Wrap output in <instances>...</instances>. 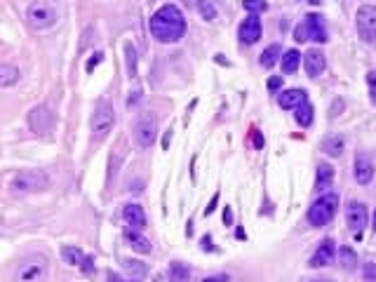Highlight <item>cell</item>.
I'll list each match as a JSON object with an SVG mask.
<instances>
[{"label": "cell", "instance_id": "cell-20", "mask_svg": "<svg viewBox=\"0 0 376 282\" xmlns=\"http://www.w3.org/2000/svg\"><path fill=\"white\" fill-rule=\"evenodd\" d=\"M343 148H346V144H343V136L341 134H329V136H325V141H322V151L332 158H338L343 153Z\"/></svg>", "mask_w": 376, "mask_h": 282}, {"label": "cell", "instance_id": "cell-14", "mask_svg": "<svg viewBox=\"0 0 376 282\" xmlns=\"http://www.w3.org/2000/svg\"><path fill=\"white\" fill-rule=\"evenodd\" d=\"M353 172H355V181L360 186H367L372 179H374V162L367 153H357L355 156V165H353Z\"/></svg>", "mask_w": 376, "mask_h": 282}, {"label": "cell", "instance_id": "cell-5", "mask_svg": "<svg viewBox=\"0 0 376 282\" xmlns=\"http://www.w3.org/2000/svg\"><path fill=\"white\" fill-rule=\"evenodd\" d=\"M338 212V195L336 193H322L315 200V202L308 207V224L315 226V228H322V226L332 224V219L336 216Z\"/></svg>", "mask_w": 376, "mask_h": 282}, {"label": "cell", "instance_id": "cell-4", "mask_svg": "<svg viewBox=\"0 0 376 282\" xmlns=\"http://www.w3.org/2000/svg\"><path fill=\"white\" fill-rule=\"evenodd\" d=\"M49 188V174L42 169H24L10 181V191L17 195L40 193Z\"/></svg>", "mask_w": 376, "mask_h": 282}, {"label": "cell", "instance_id": "cell-43", "mask_svg": "<svg viewBox=\"0 0 376 282\" xmlns=\"http://www.w3.org/2000/svg\"><path fill=\"white\" fill-rule=\"evenodd\" d=\"M303 282H329L327 278H308V280H303Z\"/></svg>", "mask_w": 376, "mask_h": 282}, {"label": "cell", "instance_id": "cell-46", "mask_svg": "<svg viewBox=\"0 0 376 282\" xmlns=\"http://www.w3.org/2000/svg\"><path fill=\"white\" fill-rule=\"evenodd\" d=\"M320 2H322V0H310V5H320Z\"/></svg>", "mask_w": 376, "mask_h": 282}, {"label": "cell", "instance_id": "cell-39", "mask_svg": "<svg viewBox=\"0 0 376 282\" xmlns=\"http://www.w3.org/2000/svg\"><path fill=\"white\" fill-rule=\"evenodd\" d=\"M101 59H104V54H101V52H97L94 57L89 59V64H87V71H92V68H94V66L99 64V61H101Z\"/></svg>", "mask_w": 376, "mask_h": 282}, {"label": "cell", "instance_id": "cell-15", "mask_svg": "<svg viewBox=\"0 0 376 282\" xmlns=\"http://www.w3.org/2000/svg\"><path fill=\"white\" fill-rule=\"evenodd\" d=\"M303 24H306V33H308V40L318 42V45L327 42L329 36H327L325 21H322V17H320V14H308V17L303 19Z\"/></svg>", "mask_w": 376, "mask_h": 282}, {"label": "cell", "instance_id": "cell-45", "mask_svg": "<svg viewBox=\"0 0 376 282\" xmlns=\"http://www.w3.org/2000/svg\"><path fill=\"white\" fill-rule=\"evenodd\" d=\"M372 226H374V231H376V209H374V221H372Z\"/></svg>", "mask_w": 376, "mask_h": 282}, {"label": "cell", "instance_id": "cell-21", "mask_svg": "<svg viewBox=\"0 0 376 282\" xmlns=\"http://www.w3.org/2000/svg\"><path fill=\"white\" fill-rule=\"evenodd\" d=\"M282 57V45H278V42H273V45H268V47L261 52V57H259V64L263 68H273L275 64H278V59Z\"/></svg>", "mask_w": 376, "mask_h": 282}, {"label": "cell", "instance_id": "cell-29", "mask_svg": "<svg viewBox=\"0 0 376 282\" xmlns=\"http://www.w3.org/2000/svg\"><path fill=\"white\" fill-rule=\"evenodd\" d=\"M83 256H85V254L80 252L78 247H64V249H61V259L66 263H71V266H80Z\"/></svg>", "mask_w": 376, "mask_h": 282}, {"label": "cell", "instance_id": "cell-1", "mask_svg": "<svg viewBox=\"0 0 376 282\" xmlns=\"http://www.w3.org/2000/svg\"><path fill=\"white\" fill-rule=\"evenodd\" d=\"M151 33L160 42H176L186 33V19L183 12L176 5H163L151 17Z\"/></svg>", "mask_w": 376, "mask_h": 282}, {"label": "cell", "instance_id": "cell-33", "mask_svg": "<svg viewBox=\"0 0 376 282\" xmlns=\"http://www.w3.org/2000/svg\"><path fill=\"white\" fill-rule=\"evenodd\" d=\"M362 278H365V282H376V263H365L362 266Z\"/></svg>", "mask_w": 376, "mask_h": 282}, {"label": "cell", "instance_id": "cell-13", "mask_svg": "<svg viewBox=\"0 0 376 282\" xmlns=\"http://www.w3.org/2000/svg\"><path fill=\"white\" fill-rule=\"evenodd\" d=\"M261 33H263V29H261V19L256 14H250L240 24V31H238V36H240V40L245 45H254L261 38Z\"/></svg>", "mask_w": 376, "mask_h": 282}, {"label": "cell", "instance_id": "cell-32", "mask_svg": "<svg viewBox=\"0 0 376 282\" xmlns=\"http://www.w3.org/2000/svg\"><path fill=\"white\" fill-rule=\"evenodd\" d=\"M367 87H369V99L376 106V71H369L367 73Z\"/></svg>", "mask_w": 376, "mask_h": 282}, {"label": "cell", "instance_id": "cell-7", "mask_svg": "<svg viewBox=\"0 0 376 282\" xmlns=\"http://www.w3.org/2000/svg\"><path fill=\"white\" fill-rule=\"evenodd\" d=\"M158 139V120L153 113H141L134 120V141L141 148H151Z\"/></svg>", "mask_w": 376, "mask_h": 282}, {"label": "cell", "instance_id": "cell-22", "mask_svg": "<svg viewBox=\"0 0 376 282\" xmlns=\"http://www.w3.org/2000/svg\"><path fill=\"white\" fill-rule=\"evenodd\" d=\"M19 80V68L14 64H0V87H12Z\"/></svg>", "mask_w": 376, "mask_h": 282}, {"label": "cell", "instance_id": "cell-35", "mask_svg": "<svg viewBox=\"0 0 376 282\" xmlns=\"http://www.w3.org/2000/svg\"><path fill=\"white\" fill-rule=\"evenodd\" d=\"M266 85H268V92H278V89L282 87V78H280V76H273V78H268Z\"/></svg>", "mask_w": 376, "mask_h": 282}, {"label": "cell", "instance_id": "cell-18", "mask_svg": "<svg viewBox=\"0 0 376 282\" xmlns=\"http://www.w3.org/2000/svg\"><path fill=\"white\" fill-rule=\"evenodd\" d=\"M125 240L129 242V247H132L136 254H151V242H148V240H146V238L139 233L136 228H129V231H125Z\"/></svg>", "mask_w": 376, "mask_h": 282}, {"label": "cell", "instance_id": "cell-3", "mask_svg": "<svg viewBox=\"0 0 376 282\" xmlns=\"http://www.w3.org/2000/svg\"><path fill=\"white\" fill-rule=\"evenodd\" d=\"M26 21L31 29L47 31L59 21V7L52 0H33L26 7Z\"/></svg>", "mask_w": 376, "mask_h": 282}, {"label": "cell", "instance_id": "cell-17", "mask_svg": "<svg viewBox=\"0 0 376 282\" xmlns=\"http://www.w3.org/2000/svg\"><path fill=\"white\" fill-rule=\"evenodd\" d=\"M306 99L308 97H306V92H303V89H285V92L278 97V104H280V108L292 111V108H296L299 104H303Z\"/></svg>", "mask_w": 376, "mask_h": 282}, {"label": "cell", "instance_id": "cell-24", "mask_svg": "<svg viewBox=\"0 0 376 282\" xmlns=\"http://www.w3.org/2000/svg\"><path fill=\"white\" fill-rule=\"evenodd\" d=\"M294 116H296V122H299L301 127H310L313 125V104H310L308 99L303 101V104H299V106L294 108Z\"/></svg>", "mask_w": 376, "mask_h": 282}, {"label": "cell", "instance_id": "cell-25", "mask_svg": "<svg viewBox=\"0 0 376 282\" xmlns=\"http://www.w3.org/2000/svg\"><path fill=\"white\" fill-rule=\"evenodd\" d=\"M338 256V263H341V268L343 271H355L357 268V254L355 249H350V247H341L336 252Z\"/></svg>", "mask_w": 376, "mask_h": 282}, {"label": "cell", "instance_id": "cell-38", "mask_svg": "<svg viewBox=\"0 0 376 282\" xmlns=\"http://www.w3.org/2000/svg\"><path fill=\"white\" fill-rule=\"evenodd\" d=\"M108 282H134V280H127V278H123L120 273L108 271Z\"/></svg>", "mask_w": 376, "mask_h": 282}, {"label": "cell", "instance_id": "cell-41", "mask_svg": "<svg viewBox=\"0 0 376 282\" xmlns=\"http://www.w3.org/2000/svg\"><path fill=\"white\" fill-rule=\"evenodd\" d=\"M216 202H219V195H214V198H212V202L207 204V209H205V214H212V212H214V207H216Z\"/></svg>", "mask_w": 376, "mask_h": 282}, {"label": "cell", "instance_id": "cell-23", "mask_svg": "<svg viewBox=\"0 0 376 282\" xmlns=\"http://www.w3.org/2000/svg\"><path fill=\"white\" fill-rule=\"evenodd\" d=\"M301 66V54L296 52V49H287L285 54H282V73H287V76H292V73H296V68Z\"/></svg>", "mask_w": 376, "mask_h": 282}, {"label": "cell", "instance_id": "cell-11", "mask_svg": "<svg viewBox=\"0 0 376 282\" xmlns=\"http://www.w3.org/2000/svg\"><path fill=\"white\" fill-rule=\"evenodd\" d=\"M336 259V244L334 240H322V242L315 247V252L310 256V268H325V266H332Z\"/></svg>", "mask_w": 376, "mask_h": 282}, {"label": "cell", "instance_id": "cell-19", "mask_svg": "<svg viewBox=\"0 0 376 282\" xmlns=\"http://www.w3.org/2000/svg\"><path fill=\"white\" fill-rule=\"evenodd\" d=\"M334 184V167L329 162H320L318 165V181H315V188L320 193H325L329 186Z\"/></svg>", "mask_w": 376, "mask_h": 282}, {"label": "cell", "instance_id": "cell-12", "mask_svg": "<svg viewBox=\"0 0 376 282\" xmlns=\"http://www.w3.org/2000/svg\"><path fill=\"white\" fill-rule=\"evenodd\" d=\"M325 66H327V59L322 54V49L313 47L306 52V57H303V68H306V76L308 78H318L325 73Z\"/></svg>", "mask_w": 376, "mask_h": 282}, {"label": "cell", "instance_id": "cell-26", "mask_svg": "<svg viewBox=\"0 0 376 282\" xmlns=\"http://www.w3.org/2000/svg\"><path fill=\"white\" fill-rule=\"evenodd\" d=\"M123 268H125V271H129V275H132L136 282H141L146 278V273H148L146 263L144 261H136V259H125V261H123Z\"/></svg>", "mask_w": 376, "mask_h": 282}, {"label": "cell", "instance_id": "cell-27", "mask_svg": "<svg viewBox=\"0 0 376 282\" xmlns=\"http://www.w3.org/2000/svg\"><path fill=\"white\" fill-rule=\"evenodd\" d=\"M198 10H200V17L207 21H214L219 17V7L214 0H198Z\"/></svg>", "mask_w": 376, "mask_h": 282}, {"label": "cell", "instance_id": "cell-37", "mask_svg": "<svg viewBox=\"0 0 376 282\" xmlns=\"http://www.w3.org/2000/svg\"><path fill=\"white\" fill-rule=\"evenodd\" d=\"M203 282H228V275H226V273H216V275H209V278H205Z\"/></svg>", "mask_w": 376, "mask_h": 282}, {"label": "cell", "instance_id": "cell-42", "mask_svg": "<svg viewBox=\"0 0 376 282\" xmlns=\"http://www.w3.org/2000/svg\"><path fill=\"white\" fill-rule=\"evenodd\" d=\"M254 146H256V148H261V146H263V139H261V134H259V132H254Z\"/></svg>", "mask_w": 376, "mask_h": 282}, {"label": "cell", "instance_id": "cell-10", "mask_svg": "<svg viewBox=\"0 0 376 282\" xmlns=\"http://www.w3.org/2000/svg\"><path fill=\"white\" fill-rule=\"evenodd\" d=\"M346 224H348V228L353 231V238H355V240H362V233H365V228H367V207L365 204L357 202V200L348 202Z\"/></svg>", "mask_w": 376, "mask_h": 282}, {"label": "cell", "instance_id": "cell-8", "mask_svg": "<svg viewBox=\"0 0 376 282\" xmlns=\"http://www.w3.org/2000/svg\"><path fill=\"white\" fill-rule=\"evenodd\" d=\"M357 33L365 42H376V7L374 5H362L355 14Z\"/></svg>", "mask_w": 376, "mask_h": 282}, {"label": "cell", "instance_id": "cell-2", "mask_svg": "<svg viewBox=\"0 0 376 282\" xmlns=\"http://www.w3.org/2000/svg\"><path fill=\"white\" fill-rule=\"evenodd\" d=\"M49 275V261L45 254H29L14 268V282H45Z\"/></svg>", "mask_w": 376, "mask_h": 282}, {"label": "cell", "instance_id": "cell-6", "mask_svg": "<svg viewBox=\"0 0 376 282\" xmlns=\"http://www.w3.org/2000/svg\"><path fill=\"white\" fill-rule=\"evenodd\" d=\"M113 122H116V113H113V104L108 99H101L92 113V120H89V127H92V136L94 139H104V136L113 129Z\"/></svg>", "mask_w": 376, "mask_h": 282}, {"label": "cell", "instance_id": "cell-40", "mask_svg": "<svg viewBox=\"0 0 376 282\" xmlns=\"http://www.w3.org/2000/svg\"><path fill=\"white\" fill-rule=\"evenodd\" d=\"M223 224H226V226L233 224V212H231V207H226V209H223Z\"/></svg>", "mask_w": 376, "mask_h": 282}, {"label": "cell", "instance_id": "cell-34", "mask_svg": "<svg viewBox=\"0 0 376 282\" xmlns=\"http://www.w3.org/2000/svg\"><path fill=\"white\" fill-rule=\"evenodd\" d=\"M294 40H296V42H306V40H308V33H306V24H303V21H301L299 26H296V31H294Z\"/></svg>", "mask_w": 376, "mask_h": 282}, {"label": "cell", "instance_id": "cell-9", "mask_svg": "<svg viewBox=\"0 0 376 282\" xmlns=\"http://www.w3.org/2000/svg\"><path fill=\"white\" fill-rule=\"evenodd\" d=\"M26 120H29V129L38 136H47L52 132V125H54V116H52V111L45 104L33 108Z\"/></svg>", "mask_w": 376, "mask_h": 282}, {"label": "cell", "instance_id": "cell-16", "mask_svg": "<svg viewBox=\"0 0 376 282\" xmlns=\"http://www.w3.org/2000/svg\"><path fill=\"white\" fill-rule=\"evenodd\" d=\"M123 221H125L129 228H136V231H141L146 226V212L141 204L136 202H129L123 207Z\"/></svg>", "mask_w": 376, "mask_h": 282}, {"label": "cell", "instance_id": "cell-44", "mask_svg": "<svg viewBox=\"0 0 376 282\" xmlns=\"http://www.w3.org/2000/svg\"><path fill=\"white\" fill-rule=\"evenodd\" d=\"M235 235H238V240H245V238H247V235H245V231H242V228H238V231H235Z\"/></svg>", "mask_w": 376, "mask_h": 282}, {"label": "cell", "instance_id": "cell-31", "mask_svg": "<svg viewBox=\"0 0 376 282\" xmlns=\"http://www.w3.org/2000/svg\"><path fill=\"white\" fill-rule=\"evenodd\" d=\"M242 5H245V10L251 12V14H261V12L268 10L266 0H242Z\"/></svg>", "mask_w": 376, "mask_h": 282}, {"label": "cell", "instance_id": "cell-30", "mask_svg": "<svg viewBox=\"0 0 376 282\" xmlns=\"http://www.w3.org/2000/svg\"><path fill=\"white\" fill-rule=\"evenodd\" d=\"M125 59H127V76L136 78V52L129 42H125Z\"/></svg>", "mask_w": 376, "mask_h": 282}, {"label": "cell", "instance_id": "cell-36", "mask_svg": "<svg viewBox=\"0 0 376 282\" xmlns=\"http://www.w3.org/2000/svg\"><path fill=\"white\" fill-rule=\"evenodd\" d=\"M80 266H83V271H85L87 275H89V273H94V263H92V259H89V256H83Z\"/></svg>", "mask_w": 376, "mask_h": 282}, {"label": "cell", "instance_id": "cell-28", "mask_svg": "<svg viewBox=\"0 0 376 282\" xmlns=\"http://www.w3.org/2000/svg\"><path fill=\"white\" fill-rule=\"evenodd\" d=\"M169 280L172 282H188L191 280V273H188V266H183V263L174 261L169 266Z\"/></svg>", "mask_w": 376, "mask_h": 282}]
</instances>
